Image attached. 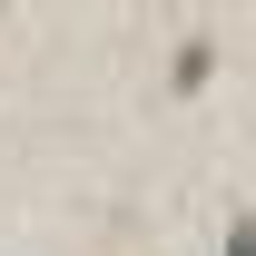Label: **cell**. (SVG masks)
<instances>
[{
  "label": "cell",
  "mask_w": 256,
  "mask_h": 256,
  "mask_svg": "<svg viewBox=\"0 0 256 256\" xmlns=\"http://www.w3.org/2000/svg\"><path fill=\"white\" fill-rule=\"evenodd\" d=\"M226 256H256V217H236V236H226Z\"/></svg>",
  "instance_id": "obj_2"
},
{
  "label": "cell",
  "mask_w": 256,
  "mask_h": 256,
  "mask_svg": "<svg viewBox=\"0 0 256 256\" xmlns=\"http://www.w3.org/2000/svg\"><path fill=\"white\" fill-rule=\"evenodd\" d=\"M207 69H217V50H207V40H188V50H178V89H197Z\"/></svg>",
  "instance_id": "obj_1"
}]
</instances>
